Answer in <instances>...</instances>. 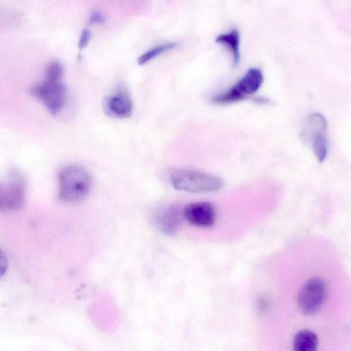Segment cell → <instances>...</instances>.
Instances as JSON below:
<instances>
[{
	"label": "cell",
	"mask_w": 351,
	"mask_h": 351,
	"mask_svg": "<svg viewBox=\"0 0 351 351\" xmlns=\"http://www.w3.org/2000/svg\"><path fill=\"white\" fill-rule=\"evenodd\" d=\"M63 75L64 69L61 63L52 61L45 68L44 80L30 88V94L41 101L53 115L61 111L66 101V92Z\"/></svg>",
	"instance_id": "cell-1"
},
{
	"label": "cell",
	"mask_w": 351,
	"mask_h": 351,
	"mask_svg": "<svg viewBox=\"0 0 351 351\" xmlns=\"http://www.w3.org/2000/svg\"><path fill=\"white\" fill-rule=\"evenodd\" d=\"M59 197L66 203L82 201L88 195L91 186L89 173L78 165H69L58 173Z\"/></svg>",
	"instance_id": "cell-2"
},
{
	"label": "cell",
	"mask_w": 351,
	"mask_h": 351,
	"mask_svg": "<svg viewBox=\"0 0 351 351\" xmlns=\"http://www.w3.org/2000/svg\"><path fill=\"white\" fill-rule=\"evenodd\" d=\"M169 179L176 189L191 193L215 192L224 185L219 177L194 169H172Z\"/></svg>",
	"instance_id": "cell-3"
},
{
	"label": "cell",
	"mask_w": 351,
	"mask_h": 351,
	"mask_svg": "<svg viewBox=\"0 0 351 351\" xmlns=\"http://www.w3.org/2000/svg\"><path fill=\"white\" fill-rule=\"evenodd\" d=\"M301 138L311 148L317 160L324 162L328 151L327 122L324 116L318 112L309 115L302 129Z\"/></svg>",
	"instance_id": "cell-4"
},
{
	"label": "cell",
	"mask_w": 351,
	"mask_h": 351,
	"mask_svg": "<svg viewBox=\"0 0 351 351\" xmlns=\"http://www.w3.org/2000/svg\"><path fill=\"white\" fill-rule=\"evenodd\" d=\"M263 80L261 70L252 67L229 89L213 97L211 102L223 105L241 101L258 91Z\"/></svg>",
	"instance_id": "cell-5"
},
{
	"label": "cell",
	"mask_w": 351,
	"mask_h": 351,
	"mask_svg": "<svg viewBox=\"0 0 351 351\" xmlns=\"http://www.w3.org/2000/svg\"><path fill=\"white\" fill-rule=\"evenodd\" d=\"M25 182L17 172L0 181V210H17L25 204Z\"/></svg>",
	"instance_id": "cell-6"
},
{
	"label": "cell",
	"mask_w": 351,
	"mask_h": 351,
	"mask_svg": "<svg viewBox=\"0 0 351 351\" xmlns=\"http://www.w3.org/2000/svg\"><path fill=\"white\" fill-rule=\"evenodd\" d=\"M326 285L323 279L313 277L302 287L298 295V306L301 311L311 315L317 312L324 301Z\"/></svg>",
	"instance_id": "cell-7"
},
{
	"label": "cell",
	"mask_w": 351,
	"mask_h": 351,
	"mask_svg": "<svg viewBox=\"0 0 351 351\" xmlns=\"http://www.w3.org/2000/svg\"><path fill=\"white\" fill-rule=\"evenodd\" d=\"M182 213L190 223L202 228L212 226L216 219L215 208L209 202L191 203L184 207Z\"/></svg>",
	"instance_id": "cell-8"
},
{
	"label": "cell",
	"mask_w": 351,
	"mask_h": 351,
	"mask_svg": "<svg viewBox=\"0 0 351 351\" xmlns=\"http://www.w3.org/2000/svg\"><path fill=\"white\" fill-rule=\"evenodd\" d=\"M182 210L176 206H169L159 210L155 216L157 228L167 235L178 232L182 224Z\"/></svg>",
	"instance_id": "cell-9"
},
{
	"label": "cell",
	"mask_w": 351,
	"mask_h": 351,
	"mask_svg": "<svg viewBox=\"0 0 351 351\" xmlns=\"http://www.w3.org/2000/svg\"><path fill=\"white\" fill-rule=\"evenodd\" d=\"M105 110L113 117H129L133 110V103L128 93L119 91L108 96L105 101Z\"/></svg>",
	"instance_id": "cell-10"
},
{
	"label": "cell",
	"mask_w": 351,
	"mask_h": 351,
	"mask_svg": "<svg viewBox=\"0 0 351 351\" xmlns=\"http://www.w3.org/2000/svg\"><path fill=\"white\" fill-rule=\"evenodd\" d=\"M215 42L225 46L232 56L233 64L236 66L240 59V35L237 28H234L227 33L219 34Z\"/></svg>",
	"instance_id": "cell-11"
},
{
	"label": "cell",
	"mask_w": 351,
	"mask_h": 351,
	"mask_svg": "<svg viewBox=\"0 0 351 351\" xmlns=\"http://www.w3.org/2000/svg\"><path fill=\"white\" fill-rule=\"evenodd\" d=\"M318 338L310 330H302L297 332L293 339V351H317Z\"/></svg>",
	"instance_id": "cell-12"
},
{
	"label": "cell",
	"mask_w": 351,
	"mask_h": 351,
	"mask_svg": "<svg viewBox=\"0 0 351 351\" xmlns=\"http://www.w3.org/2000/svg\"><path fill=\"white\" fill-rule=\"evenodd\" d=\"M177 43H169L158 45L142 54L138 59V63L141 65L144 64L153 60L154 58L159 56L167 51L175 48Z\"/></svg>",
	"instance_id": "cell-13"
},
{
	"label": "cell",
	"mask_w": 351,
	"mask_h": 351,
	"mask_svg": "<svg viewBox=\"0 0 351 351\" xmlns=\"http://www.w3.org/2000/svg\"><path fill=\"white\" fill-rule=\"evenodd\" d=\"M91 33L88 29H84L80 35L78 42V47L80 49L86 47L90 40Z\"/></svg>",
	"instance_id": "cell-14"
},
{
	"label": "cell",
	"mask_w": 351,
	"mask_h": 351,
	"mask_svg": "<svg viewBox=\"0 0 351 351\" xmlns=\"http://www.w3.org/2000/svg\"><path fill=\"white\" fill-rule=\"evenodd\" d=\"M8 262L5 254L0 249V278L5 274L8 269Z\"/></svg>",
	"instance_id": "cell-15"
},
{
	"label": "cell",
	"mask_w": 351,
	"mask_h": 351,
	"mask_svg": "<svg viewBox=\"0 0 351 351\" xmlns=\"http://www.w3.org/2000/svg\"><path fill=\"white\" fill-rule=\"evenodd\" d=\"M90 23H102L106 21L105 15L99 11H94L90 16Z\"/></svg>",
	"instance_id": "cell-16"
}]
</instances>
